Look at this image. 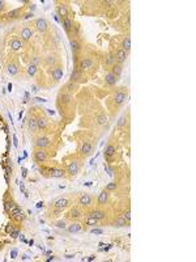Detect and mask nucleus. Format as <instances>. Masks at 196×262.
<instances>
[{
    "label": "nucleus",
    "mask_w": 196,
    "mask_h": 262,
    "mask_svg": "<svg viewBox=\"0 0 196 262\" xmlns=\"http://www.w3.org/2000/svg\"><path fill=\"white\" fill-rule=\"evenodd\" d=\"M8 72L11 75H16L18 72V66L16 63H9L8 64Z\"/></svg>",
    "instance_id": "32"
},
{
    "label": "nucleus",
    "mask_w": 196,
    "mask_h": 262,
    "mask_svg": "<svg viewBox=\"0 0 196 262\" xmlns=\"http://www.w3.org/2000/svg\"><path fill=\"white\" fill-rule=\"evenodd\" d=\"M79 169H80V164H79L77 160H71V161L67 162V171H68V173L71 174V176L77 174Z\"/></svg>",
    "instance_id": "5"
},
{
    "label": "nucleus",
    "mask_w": 196,
    "mask_h": 262,
    "mask_svg": "<svg viewBox=\"0 0 196 262\" xmlns=\"http://www.w3.org/2000/svg\"><path fill=\"white\" fill-rule=\"evenodd\" d=\"M13 140H14V145H16V147H17V138L14 136V138H13Z\"/></svg>",
    "instance_id": "49"
},
{
    "label": "nucleus",
    "mask_w": 196,
    "mask_h": 262,
    "mask_svg": "<svg viewBox=\"0 0 196 262\" xmlns=\"http://www.w3.org/2000/svg\"><path fill=\"white\" fill-rule=\"evenodd\" d=\"M117 188H118V185H117L115 182H110L107 186H106V189H105V190H106V191H110V190H115Z\"/></svg>",
    "instance_id": "41"
},
{
    "label": "nucleus",
    "mask_w": 196,
    "mask_h": 262,
    "mask_svg": "<svg viewBox=\"0 0 196 262\" xmlns=\"http://www.w3.org/2000/svg\"><path fill=\"white\" fill-rule=\"evenodd\" d=\"M93 66V60L90 58H81L79 62V71L80 72H84L86 70H89Z\"/></svg>",
    "instance_id": "4"
},
{
    "label": "nucleus",
    "mask_w": 196,
    "mask_h": 262,
    "mask_svg": "<svg viewBox=\"0 0 196 262\" xmlns=\"http://www.w3.org/2000/svg\"><path fill=\"white\" fill-rule=\"evenodd\" d=\"M51 74H52V77L55 79V81H59V80L63 77V67H62L60 64H58V66H55V67H52Z\"/></svg>",
    "instance_id": "11"
},
{
    "label": "nucleus",
    "mask_w": 196,
    "mask_h": 262,
    "mask_svg": "<svg viewBox=\"0 0 196 262\" xmlns=\"http://www.w3.org/2000/svg\"><path fill=\"white\" fill-rule=\"evenodd\" d=\"M58 13H59V16L63 18L65 17H69V9H68V5H65V4H62V5L58 7Z\"/></svg>",
    "instance_id": "14"
},
{
    "label": "nucleus",
    "mask_w": 196,
    "mask_h": 262,
    "mask_svg": "<svg viewBox=\"0 0 196 262\" xmlns=\"http://www.w3.org/2000/svg\"><path fill=\"white\" fill-rule=\"evenodd\" d=\"M18 233H20V232H18V229H14V231H12V233H11V236L13 237V239H16V237L18 236Z\"/></svg>",
    "instance_id": "45"
},
{
    "label": "nucleus",
    "mask_w": 196,
    "mask_h": 262,
    "mask_svg": "<svg viewBox=\"0 0 196 262\" xmlns=\"http://www.w3.org/2000/svg\"><path fill=\"white\" fill-rule=\"evenodd\" d=\"M97 223H98V220H97L96 218H93L92 215H88V216L85 218V224L86 225H97Z\"/></svg>",
    "instance_id": "36"
},
{
    "label": "nucleus",
    "mask_w": 196,
    "mask_h": 262,
    "mask_svg": "<svg viewBox=\"0 0 196 262\" xmlns=\"http://www.w3.org/2000/svg\"><path fill=\"white\" fill-rule=\"evenodd\" d=\"M71 46H72V50H75V51L79 48V45H77L76 41H71Z\"/></svg>",
    "instance_id": "43"
},
{
    "label": "nucleus",
    "mask_w": 196,
    "mask_h": 262,
    "mask_svg": "<svg viewBox=\"0 0 196 262\" xmlns=\"http://www.w3.org/2000/svg\"><path fill=\"white\" fill-rule=\"evenodd\" d=\"M4 207H5V211L7 212H11L12 210H13L14 207H17V205L13 202V201H7L5 205H4Z\"/></svg>",
    "instance_id": "35"
},
{
    "label": "nucleus",
    "mask_w": 196,
    "mask_h": 262,
    "mask_svg": "<svg viewBox=\"0 0 196 262\" xmlns=\"http://www.w3.org/2000/svg\"><path fill=\"white\" fill-rule=\"evenodd\" d=\"M48 155H47V151L45 148H35L34 151V160L37 162H45L47 160Z\"/></svg>",
    "instance_id": "2"
},
{
    "label": "nucleus",
    "mask_w": 196,
    "mask_h": 262,
    "mask_svg": "<svg viewBox=\"0 0 196 262\" xmlns=\"http://www.w3.org/2000/svg\"><path fill=\"white\" fill-rule=\"evenodd\" d=\"M16 254H17V250L14 249V250L12 252V258H16Z\"/></svg>",
    "instance_id": "48"
},
{
    "label": "nucleus",
    "mask_w": 196,
    "mask_h": 262,
    "mask_svg": "<svg viewBox=\"0 0 196 262\" xmlns=\"http://www.w3.org/2000/svg\"><path fill=\"white\" fill-rule=\"evenodd\" d=\"M79 151H80V154L84 155V156L90 155L92 151H93V144H92L90 142H88V140L81 142V144H80V147H79Z\"/></svg>",
    "instance_id": "3"
},
{
    "label": "nucleus",
    "mask_w": 196,
    "mask_h": 262,
    "mask_svg": "<svg viewBox=\"0 0 196 262\" xmlns=\"http://www.w3.org/2000/svg\"><path fill=\"white\" fill-rule=\"evenodd\" d=\"M122 218H123V219H124L127 223H130V222H131V211H130V210H127V211L124 212V214H123V216H122Z\"/></svg>",
    "instance_id": "40"
},
{
    "label": "nucleus",
    "mask_w": 196,
    "mask_h": 262,
    "mask_svg": "<svg viewBox=\"0 0 196 262\" xmlns=\"http://www.w3.org/2000/svg\"><path fill=\"white\" fill-rule=\"evenodd\" d=\"M28 127H29V130H30L31 132H35V131L38 130L37 121H35L34 117H29V119H28Z\"/></svg>",
    "instance_id": "17"
},
{
    "label": "nucleus",
    "mask_w": 196,
    "mask_h": 262,
    "mask_svg": "<svg viewBox=\"0 0 196 262\" xmlns=\"http://www.w3.org/2000/svg\"><path fill=\"white\" fill-rule=\"evenodd\" d=\"M96 121H97V125H105L106 121H107V117H106L103 113H100L98 115H97Z\"/></svg>",
    "instance_id": "34"
},
{
    "label": "nucleus",
    "mask_w": 196,
    "mask_h": 262,
    "mask_svg": "<svg viewBox=\"0 0 196 262\" xmlns=\"http://www.w3.org/2000/svg\"><path fill=\"white\" fill-rule=\"evenodd\" d=\"M28 74L30 75V76H34L35 74H37V66H34V64H30L28 67Z\"/></svg>",
    "instance_id": "37"
},
{
    "label": "nucleus",
    "mask_w": 196,
    "mask_h": 262,
    "mask_svg": "<svg viewBox=\"0 0 196 262\" xmlns=\"http://www.w3.org/2000/svg\"><path fill=\"white\" fill-rule=\"evenodd\" d=\"M35 121H37L38 130H45V128H47L48 119H47V117H46V115H38V117L35 118Z\"/></svg>",
    "instance_id": "10"
},
{
    "label": "nucleus",
    "mask_w": 196,
    "mask_h": 262,
    "mask_svg": "<svg viewBox=\"0 0 196 262\" xmlns=\"http://www.w3.org/2000/svg\"><path fill=\"white\" fill-rule=\"evenodd\" d=\"M17 14H20V9H14V11L9 12L7 16H8L9 18H14V17H17Z\"/></svg>",
    "instance_id": "38"
},
{
    "label": "nucleus",
    "mask_w": 196,
    "mask_h": 262,
    "mask_svg": "<svg viewBox=\"0 0 196 262\" xmlns=\"http://www.w3.org/2000/svg\"><path fill=\"white\" fill-rule=\"evenodd\" d=\"M45 63L50 67H55V63H56V57L55 55H48V57L45 58Z\"/></svg>",
    "instance_id": "28"
},
{
    "label": "nucleus",
    "mask_w": 196,
    "mask_h": 262,
    "mask_svg": "<svg viewBox=\"0 0 196 262\" xmlns=\"http://www.w3.org/2000/svg\"><path fill=\"white\" fill-rule=\"evenodd\" d=\"M9 214H11L12 218H14V219H17V220H22L24 219V212L20 210V207H18V206H17V207H14L13 210L9 212Z\"/></svg>",
    "instance_id": "15"
},
{
    "label": "nucleus",
    "mask_w": 196,
    "mask_h": 262,
    "mask_svg": "<svg viewBox=\"0 0 196 262\" xmlns=\"http://www.w3.org/2000/svg\"><path fill=\"white\" fill-rule=\"evenodd\" d=\"M77 88H79V84L76 83V81H69L67 85H65V89H67V92L68 93H72V92H75V91H77Z\"/></svg>",
    "instance_id": "25"
},
{
    "label": "nucleus",
    "mask_w": 196,
    "mask_h": 262,
    "mask_svg": "<svg viewBox=\"0 0 196 262\" xmlns=\"http://www.w3.org/2000/svg\"><path fill=\"white\" fill-rule=\"evenodd\" d=\"M81 216H83V211L77 207L71 208V210L68 211V214H67V218L71 219V220H79Z\"/></svg>",
    "instance_id": "9"
},
{
    "label": "nucleus",
    "mask_w": 196,
    "mask_h": 262,
    "mask_svg": "<svg viewBox=\"0 0 196 262\" xmlns=\"http://www.w3.org/2000/svg\"><path fill=\"white\" fill-rule=\"evenodd\" d=\"M127 224V222H125L123 218H119V219L115 222V227H123V225H125Z\"/></svg>",
    "instance_id": "39"
},
{
    "label": "nucleus",
    "mask_w": 196,
    "mask_h": 262,
    "mask_svg": "<svg viewBox=\"0 0 196 262\" xmlns=\"http://www.w3.org/2000/svg\"><path fill=\"white\" fill-rule=\"evenodd\" d=\"M71 80L72 81H80L81 80V72L79 71V70H73L72 71V75H71Z\"/></svg>",
    "instance_id": "31"
},
{
    "label": "nucleus",
    "mask_w": 196,
    "mask_h": 262,
    "mask_svg": "<svg viewBox=\"0 0 196 262\" xmlns=\"http://www.w3.org/2000/svg\"><path fill=\"white\" fill-rule=\"evenodd\" d=\"M92 233H97V235H101V233H102V231H101V229H92Z\"/></svg>",
    "instance_id": "47"
},
{
    "label": "nucleus",
    "mask_w": 196,
    "mask_h": 262,
    "mask_svg": "<svg viewBox=\"0 0 196 262\" xmlns=\"http://www.w3.org/2000/svg\"><path fill=\"white\" fill-rule=\"evenodd\" d=\"M63 26H64V29L67 31H71V29H72V26H73V21L71 20L69 17H65V18H63Z\"/></svg>",
    "instance_id": "24"
},
{
    "label": "nucleus",
    "mask_w": 196,
    "mask_h": 262,
    "mask_svg": "<svg viewBox=\"0 0 196 262\" xmlns=\"http://www.w3.org/2000/svg\"><path fill=\"white\" fill-rule=\"evenodd\" d=\"M124 123H125V117H122V118L119 119V122H118V126H119V127H122V126L124 125Z\"/></svg>",
    "instance_id": "44"
},
{
    "label": "nucleus",
    "mask_w": 196,
    "mask_h": 262,
    "mask_svg": "<svg viewBox=\"0 0 196 262\" xmlns=\"http://www.w3.org/2000/svg\"><path fill=\"white\" fill-rule=\"evenodd\" d=\"M125 96H127V94H125L124 92H117V93H115V96H114V100H115V102H117L118 105H120V104L124 102Z\"/></svg>",
    "instance_id": "19"
},
{
    "label": "nucleus",
    "mask_w": 196,
    "mask_h": 262,
    "mask_svg": "<svg viewBox=\"0 0 196 262\" xmlns=\"http://www.w3.org/2000/svg\"><path fill=\"white\" fill-rule=\"evenodd\" d=\"M123 72V67H122V64H114L113 66V68H111V74H114L115 76H120V74Z\"/></svg>",
    "instance_id": "27"
},
{
    "label": "nucleus",
    "mask_w": 196,
    "mask_h": 262,
    "mask_svg": "<svg viewBox=\"0 0 196 262\" xmlns=\"http://www.w3.org/2000/svg\"><path fill=\"white\" fill-rule=\"evenodd\" d=\"M122 50H124L125 53H128V51L131 50V40H130V37H125L124 40H123Z\"/></svg>",
    "instance_id": "29"
},
{
    "label": "nucleus",
    "mask_w": 196,
    "mask_h": 262,
    "mask_svg": "<svg viewBox=\"0 0 196 262\" xmlns=\"http://www.w3.org/2000/svg\"><path fill=\"white\" fill-rule=\"evenodd\" d=\"M4 8H5V3H4L3 0H0V12H3Z\"/></svg>",
    "instance_id": "46"
},
{
    "label": "nucleus",
    "mask_w": 196,
    "mask_h": 262,
    "mask_svg": "<svg viewBox=\"0 0 196 262\" xmlns=\"http://www.w3.org/2000/svg\"><path fill=\"white\" fill-rule=\"evenodd\" d=\"M79 231H81V224H79V223H72L68 227V232H71V233L79 232Z\"/></svg>",
    "instance_id": "33"
},
{
    "label": "nucleus",
    "mask_w": 196,
    "mask_h": 262,
    "mask_svg": "<svg viewBox=\"0 0 196 262\" xmlns=\"http://www.w3.org/2000/svg\"><path fill=\"white\" fill-rule=\"evenodd\" d=\"M125 59H127V53L124 50H122V48H119L117 51V54H115V62L118 64H123L125 62Z\"/></svg>",
    "instance_id": "12"
},
{
    "label": "nucleus",
    "mask_w": 196,
    "mask_h": 262,
    "mask_svg": "<svg viewBox=\"0 0 196 262\" xmlns=\"http://www.w3.org/2000/svg\"><path fill=\"white\" fill-rule=\"evenodd\" d=\"M60 101H62L63 104H65V105H68V104L72 101V94H71V93H68V92H65V93H63L62 96H60Z\"/></svg>",
    "instance_id": "26"
},
{
    "label": "nucleus",
    "mask_w": 196,
    "mask_h": 262,
    "mask_svg": "<svg viewBox=\"0 0 196 262\" xmlns=\"http://www.w3.org/2000/svg\"><path fill=\"white\" fill-rule=\"evenodd\" d=\"M11 47H12V50H20L21 47H22V43H21V41L20 40H12L11 41Z\"/></svg>",
    "instance_id": "30"
},
{
    "label": "nucleus",
    "mask_w": 196,
    "mask_h": 262,
    "mask_svg": "<svg viewBox=\"0 0 196 262\" xmlns=\"http://www.w3.org/2000/svg\"><path fill=\"white\" fill-rule=\"evenodd\" d=\"M92 203H93V198L89 194H83L79 197V205L81 207H90Z\"/></svg>",
    "instance_id": "6"
},
{
    "label": "nucleus",
    "mask_w": 196,
    "mask_h": 262,
    "mask_svg": "<svg viewBox=\"0 0 196 262\" xmlns=\"http://www.w3.org/2000/svg\"><path fill=\"white\" fill-rule=\"evenodd\" d=\"M34 26L38 31H41V33H46L47 29H48V24L45 18H37V20L34 21Z\"/></svg>",
    "instance_id": "8"
},
{
    "label": "nucleus",
    "mask_w": 196,
    "mask_h": 262,
    "mask_svg": "<svg viewBox=\"0 0 196 262\" xmlns=\"http://www.w3.org/2000/svg\"><path fill=\"white\" fill-rule=\"evenodd\" d=\"M50 176L55 177V178H60V177L64 176V171L60 168H52L50 169Z\"/></svg>",
    "instance_id": "18"
},
{
    "label": "nucleus",
    "mask_w": 196,
    "mask_h": 262,
    "mask_svg": "<svg viewBox=\"0 0 196 262\" xmlns=\"http://www.w3.org/2000/svg\"><path fill=\"white\" fill-rule=\"evenodd\" d=\"M109 202V193L106 190H103L102 193L98 194V198H97V203L100 206H105L106 203Z\"/></svg>",
    "instance_id": "13"
},
{
    "label": "nucleus",
    "mask_w": 196,
    "mask_h": 262,
    "mask_svg": "<svg viewBox=\"0 0 196 262\" xmlns=\"http://www.w3.org/2000/svg\"><path fill=\"white\" fill-rule=\"evenodd\" d=\"M115 151H117L115 145H114V144H109L107 147H106V149H105L106 157H107V159H110L111 156H114V155H115Z\"/></svg>",
    "instance_id": "21"
},
{
    "label": "nucleus",
    "mask_w": 196,
    "mask_h": 262,
    "mask_svg": "<svg viewBox=\"0 0 196 262\" xmlns=\"http://www.w3.org/2000/svg\"><path fill=\"white\" fill-rule=\"evenodd\" d=\"M69 206V201L67 198H59L54 202V208L56 211H63L64 208H67Z\"/></svg>",
    "instance_id": "7"
},
{
    "label": "nucleus",
    "mask_w": 196,
    "mask_h": 262,
    "mask_svg": "<svg viewBox=\"0 0 196 262\" xmlns=\"http://www.w3.org/2000/svg\"><path fill=\"white\" fill-rule=\"evenodd\" d=\"M105 80H106V83H107V84H110V85H114V84H117V81H118V76H115L114 74L109 72V74L105 76Z\"/></svg>",
    "instance_id": "20"
},
{
    "label": "nucleus",
    "mask_w": 196,
    "mask_h": 262,
    "mask_svg": "<svg viewBox=\"0 0 196 262\" xmlns=\"http://www.w3.org/2000/svg\"><path fill=\"white\" fill-rule=\"evenodd\" d=\"M31 37H33V30H31L30 28H28V26H25V28L21 30V38H22L24 41H29Z\"/></svg>",
    "instance_id": "16"
},
{
    "label": "nucleus",
    "mask_w": 196,
    "mask_h": 262,
    "mask_svg": "<svg viewBox=\"0 0 196 262\" xmlns=\"http://www.w3.org/2000/svg\"><path fill=\"white\" fill-rule=\"evenodd\" d=\"M56 227H59V228H65V227H67V224H65L64 220H60V222L56 223Z\"/></svg>",
    "instance_id": "42"
},
{
    "label": "nucleus",
    "mask_w": 196,
    "mask_h": 262,
    "mask_svg": "<svg viewBox=\"0 0 196 262\" xmlns=\"http://www.w3.org/2000/svg\"><path fill=\"white\" fill-rule=\"evenodd\" d=\"M105 64H106V66H111V67H113V66L115 64V55H114L113 53H109V54L106 55V58H105Z\"/></svg>",
    "instance_id": "23"
},
{
    "label": "nucleus",
    "mask_w": 196,
    "mask_h": 262,
    "mask_svg": "<svg viewBox=\"0 0 196 262\" xmlns=\"http://www.w3.org/2000/svg\"><path fill=\"white\" fill-rule=\"evenodd\" d=\"M89 215H92L93 218H96L97 220H102V219H105V218H106L105 212H103V211H100V210H93Z\"/></svg>",
    "instance_id": "22"
},
{
    "label": "nucleus",
    "mask_w": 196,
    "mask_h": 262,
    "mask_svg": "<svg viewBox=\"0 0 196 262\" xmlns=\"http://www.w3.org/2000/svg\"><path fill=\"white\" fill-rule=\"evenodd\" d=\"M50 144H51L50 139H48L47 136H45V135H38V136L35 138V140H34L35 148H45L46 149Z\"/></svg>",
    "instance_id": "1"
}]
</instances>
